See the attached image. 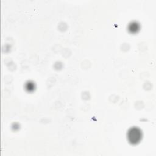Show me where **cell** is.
<instances>
[{
  "instance_id": "cell-1",
  "label": "cell",
  "mask_w": 156,
  "mask_h": 156,
  "mask_svg": "<svg viewBox=\"0 0 156 156\" xmlns=\"http://www.w3.org/2000/svg\"><path fill=\"white\" fill-rule=\"evenodd\" d=\"M140 130L137 128H132L129 131L128 138L131 143H137L141 139Z\"/></svg>"
}]
</instances>
